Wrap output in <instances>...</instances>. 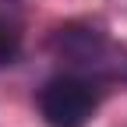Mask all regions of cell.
Segmentation results:
<instances>
[{"label":"cell","mask_w":127,"mask_h":127,"mask_svg":"<svg viewBox=\"0 0 127 127\" xmlns=\"http://www.w3.org/2000/svg\"><path fill=\"white\" fill-rule=\"evenodd\" d=\"M99 109V88L85 74H60L39 92V113L50 127H85Z\"/></svg>","instance_id":"6da1fadb"},{"label":"cell","mask_w":127,"mask_h":127,"mask_svg":"<svg viewBox=\"0 0 127 127\" xmlns=\"http://www.w3.org/2000/svg\"><path fill=\"white\" fill-rule=\"evenodd\" d=\"M53 53L78 64L81 71L92 74H109V78H127V60L117 57V50L109 46V39L102 35L99 28L92 25H64L53 32Z\"/></svg>","instance_id":"7a4b0ae2"},{"label":"cell","mask_w":127,"mask_h":127,"mask_svg":"<svg viewBox=\"0 0 127 127\" xmlns=\"http://www.w3.org/2000/svg\"><path fill=\"white\" fill-rule=\"evenodd\" d=\"M21 57V35L4 14H0V67H7Z\"/></svg>","instance_id":"3957f363"}]
</instances>
